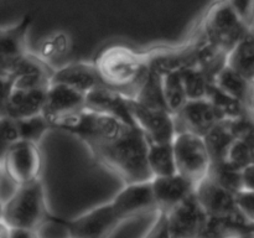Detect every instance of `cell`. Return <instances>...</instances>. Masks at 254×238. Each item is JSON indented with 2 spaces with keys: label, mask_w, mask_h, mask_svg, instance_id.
I'll use <instances>...</instances> for the list:
<instances>
[{
  "label": "cell",
  "mask_w": 254,
  "mask_h": 238,
  "mask_svg": "<svg viewBox=\"0 0 254 238\" xmlns=\"http://www.w3.org/2000/svg\"><path fill=\"white\" fill-rule=\"evenodd\" d=\"M131 99L143 104V106L149 107V108L168 111L165 98H164L163 77L148 69L145 77L143 78L141 83L139 84L138 89H136L135 94Z\"/></svg>",
  "instance_id": "cb8c5ba5"
},
{
  "label": "cell",
  "mask_w": 254,
  "mask_h": 238,
  "mask_svg": "<svg viewBox=\"0 0 254 238\" xmlns=\"http://www.w3.org/2000/svg\"><path fill=\"white\" fill-rule=\"evenodd\" d=\"M86 94L62 83H51L46 92L42 116L49 123L84 108Z\"/></svg>",
  "instance_id": "e0dca14e"
},
{
  "label": "cell",
  "mask_w": 254,
  "mask_h": 238,
  "mask_svg": "<svg viewBox=\"0 0 254 238\" xmlns=\"http://www.w3.org/2000/svg\"><path fill=\"white\" fill-rule=\"evenodd\" d=\"M0 170H1V164H0Z\"/></svg>",
  "instance_id": "60d3db41"
},
{
  "label": "cell",
  "mask_w": 254,
  "mask_h": 238,
  "mask_svg": "<svg viewBox=\"0 0 254 238\" xmlns=\"http://www.w3.org/2000/svg\"><path fill=\"white\" fill-rule=\"evenodd\" d=\"M14 88V77L0 72V117L4 116L5 104Z\"/></svg>",
  "instance_id": "836d02e7"
},
{
  "label": "cell",
  "mask_w": 254,
  "mask_h": 238,
  "mask_svg": "<svg viewBox=\"0 0 254 238\" xmlns=\"http://www.w3.org/2000/svg\"><path fill=\"white\" fill-rule=\"evenodd\" d=\"M2 207H4V203L0 201V220H2Z\"/></svg>",
  "instance_id": "ab89813d"
},
{
  "label": "cell",
  "mask_w": 254,
  "mask_h": 238,
  "mask_svg": "<svg viewBox=\"0 0 254 238\" xmlns=\"http://www.w3.org/2000/svg\"><path fill=\"white\" fill-rule=\"evenodd\" d=\"M176 173L197 185L207 176L211 159L203 138L196 134L181 131L176 133L173 140Z\"/></svg>",
  "instance_id": "5b68a950"
},
{
  "label": "cell",
  "mask_w": 254,
  "mask_h": 238,
  "mask_svg": "<svg viewBox=\"0 0 254 238\" xmlns=\"http://www.w3.org/2000/svg\"><path fill=\"white\" fill-rule=\"evenodd\" d=\"M129 98L121 92L112 89L107 86L98 87L88 92L84 98V108L92 112L111 116L119 119L126 124L135 126L130 111H129Z\"/></svg>",
  "instance_id": "2e32d148"
},
{
  "label": "cell",
  "mask_w": 254,
  "mask_h": 238,
  "mask_svg": "<svg viewBox=\"0 0 254 238\" xmlns=\"http://www.w3.org/2000/svg\"><path fill=\"white\" fill-rule=\"evenodd\" d=\"M148 165L153 178L176 174L173 143H148Z\"/></svg>",
  "instance_id": "d4e9b609"
},
{
  "label": "cell",
  "mask_w": 254,
  "mask_h": 238,
  "mask_svg": "<svg viewBox=\"0 0 254 238\" xmlns=\"http://www.w3.org/2000/svg\"><path fill=\"white\" fill-rule=\"evenodd\" d=\"M104 86L133 98L148 72L144 52L116 45L104 49L93 61Z\"/></svg>",
  "instance_id": "7a4b0ae2"
},
{
  "label": "cell",
  "mask_w": 254,
  "mask_h": 238,
  "mask_svg": "<svg viewBox=\"0 0 254 238\" xmlns=\"http://www.w3.org/2000/svg\"><path fill=\"white\" fill-rule=\"evenodd\" d=\"M227 66L242 74L254 84V27L252 26L243 39L231 50L227 56Z\"/></svg>",
  "instance_id": "44dd1931"
},
{
  "label": "cell",
  "mask_w": 254,
  "mask_h": 238,
  "mask_svg": "<svg viewBox=\"0 0 254 238\" xmlns=\"http://www.w3.org/2000/svg\"><path fill=\"white\" fill-rule=\"evenodd\" d=\"M180 73L183 77L188 99L206 98L208 87L213 81L205 72H202L197 67H191V68L184 69Z\"/></svg>",
  "instance_id": "f1b7e54d"
},
{
  "label": "cell",
  "mask_w": 254,
  "mask_h": 238,
  "mask_svg": "<svg viewBox=\"0 0 254 238\" xmlns=\"http://www.w3.org/2000/svg\"><path fill=\"white\" fill-rule=\"evenodd\" d=\"M34 231L36 238H72L66 220L50 215Z\"/></svg>",
  "instance_id": "f546056e"
},
{
  "label": "cell",
  "mask_w": 254,
  "mask_h": 238,
  "mask_svg": "<svg viewBox=\"0 0 254 238\" xmlns=\"http://www.w3.org/2000/svg\"><path fill=\"white\" fill-rule=\"evenodd\" d=\"M51 83L66 84L83 94L104 86L93 62H71L55 68Z\"/></svg>",
  "instance_id": "ac0fdd59"
},
{
  "label": "cell",
  "mask_w": 254,
  "mask_h": 238,
  "mask_svg": "<svg viewBox=\"0 0 254 238\" xmlns=\"http://www.w3.org/2000/svg\"><path fill=\"white\" fill-rule=\"evenodd\" d=\"M20 140L16 121L6 116L0 117V164L10 148Z\"/></svg>",
  "instance_id": "4dcf8cb0"
},
{
  "label": "cell",
  "mask_w": 254,
  "mask_h": 238,
  "mask_svg": "<svg viewBox=\"0 0 254 238\" xmlns=\"http://www.w3.org/2000/svg\"><path fill=\"white\" fill-rule=\"evenodd\" d=\"M66 222L72 238H108L122 223L111 202L92 208Z\"/></svg>",
  "instance_id": "7c38bea8"
},
{
  "label": "cell",
  "mask_w": 254,
  "mask_h": 238,
  "mask_svg": "<svg viewBox=\"0 0 254 238\" xmlns=\"http://www.w3.org/2000/svg\"><path fill=\"white\" fill-rule=\"evenodd\" d=\"M32 16L25 15L19 22L0 27V72L15 77L30 51L29 31Z\"/></svg>",
  "instance_id": "8992f818"
},
{
  "label": "cell",
  "mask_w": 254,
  "mask_h": 238,
  "mask_svg": "<svg viewBox=\"0 0 254 238\" xmlns=\"http://www.w3.org/2000/svg\"><path fill=\"white\" fill-rule=\"evenodd\" d=\"M169 238H198L207 213L198 203L195 192L176 207L163 215Z\"/></svg>",
  "instance_id": "30bf717a"
},
{
  "label": "cell",
  "mask_w": 254,
  "mask_h": 238,
  "mask_svg": "<svg viewBox=\"0 0 254 238\" xmlns=\"http://www.w3.org/2000/svg\"><path fill=\"white\" fill-rule=\"evenodd\" d=\"M202 138L210 155L211 163H218L226 159L228 149L235 141L236 136L231 129L230 120L222 119L215 124Z\"/></svg>",
  "instance_id": "7402d4cb"
},
{
  "label": "cell",
  "mask_w": 254,
  "mask_h": 238,
  "mask_svg": "<svg viewBox=\"0 0 254 238\" xmlns=\"http://www.w3.org/2000/svg\"><path fill=\"white\" fill-rule=\"evenodd\" d=\"M72 40L68 34L64 31H56L47 35L37 45L36 51H32L41 61L52 66L57 60H62L71 52Z\"/></svg>",
  "instance_id": "603a6c76"
},
{
  "label": "cell",
  "mask_w": 254,
  "mask_h": 238,
  "mask_svg": "<svg viewBox=\"0 0 254 238\" xmlns=\"http://www.w3.org/2000/svg\"><path fill=\"white\" fill-rule=\"evenodd\" d=\"M128 103L135 126L144 134L148 143H173L176 135L173 114L164 109L149 108L131 98Z\"/></svg>",
  "instance_id": "9c48e42d"
},
{
  "label": "cell",
  "mask_w": 254,
  "mask_h": 238,
  "mask_svg": "<svg viewBox=\"0 0 254 238\" xmlns=\"http://www.w3.org/2000/svg\"><path fill=\"white\" fill-rule=\"evenodd\" d=\"M235 238H254V233H251V232H243V233H241V235L236 236Z\"/></svg>",
  "instance_id": "f35d334b"
},
{
  "label": "cell",
  "mask_w": 254,
  "mask_h": 238,
  "mask_svg": "<svg viewBox=\"0 0 254 238\" xmlns=\"http://www.w3.org/2000/svg\"><path fill=\"white\" fill-rule=\"evenodd\" d=\"M163 91L166 108L175 116L189 101L180 72H173L163 76Z\"/></svg>",
  "instance_id": "484cf974"
},
{
  "label": "cell",
  "mask_w": 254,
  "mask_h": 238,
  "mask_svg": "<svg viewBox=\"0 0 254 238\" xmlns=\"http://www.w3.org/2000/svg\"><path fill=\"white\" fill-rule=\"evenodd\" d=\"M151 188H153L156 208L160 215L168 213L195 192V185L184 176L179 175L178 173L170 176L153 178Z\"/></svg>",
  "instance_id": "9a60e30c"
},
{
  "label": "cell",
  "mask_w": 254,
  "mask_h": 238,
  "mask_svg": "<svg viewBox=\"0 0 254 238\" xmlns=\"http://www.w3.org/2000/svg\"><path fill=\"white\" fill-rule=\"evenodd\" d=\"M10 235H11V227L4 220H0V238H10Z\"/></svg>",
  "instance_id": "8d00e7d4"
},
{
  "label": "cell",
  "mask_w": 254,
  "mask_h": 238,
  "mask_svg": "<svg viewBox=\"0 0 254 238\" xmlns=\"http://www.w3.org/2000/svg\"><path fill=\"white\" fill-rule=\"evenodd\" d=\"M195 196L208 216L225 218L238 223L247 222L237 207L236 193L218 185L208 176L196 185Z\"/></svg>",
  "instance_id": "8fae6325"
},
{
  "label": "cell",
  "mask_w": 254,
  "mask_h": 238,
  "mask_svg": "<svg viewBox=\"0 0 254 238\" xmlns=\"http://www.w3.org/2000/svg\"><path fill=\"white\" fill-rule=\"evenodd\" d=\"M242 190L254 191V163L242 169Z\"/></svg>",
  "instance_id": "e575fe53"
},
{
  "label": "cell",
  "mask_w": 254,
  "mask_h": 238,
  "mask_svg": "<svg viewBox=\"0 0 254 238\" xmlns=\"http://www.w3.org/2000/svg\"><path fill=\"white\" fill-rule=\"evenodd\" d=\"M251 27L228 0H217L206 10L196 30L206 41L228 55Z\"/></svg>",
  "instance_id": "3957f363"
},
{
  "label": "cell",
  "mask_w": 254,
  "mask_h": 238,
  "mask_svg": "<svg viewBox=\"0 0 254 238\" xmlns=\"http://www.w3.org/2000/svg\"><path fill=\"white\" fill-rule=\"evenodd\" d=\"M240 16L247 22L248 25L253 26L254 20V0H228Z\"/></svg>",
  "instance_id": "d6a6232c"
},
{
  "label": "cell",
  "mask_w": 254,
  "mask_h": 238,
  "mask_svg": "<svg viewBox=\"0 0 254 238\" xmlns=\"http://www.w3.org/2000/svg\"><path fill=\"white\" fill-rule=\"evenodd\" d=\"M221 112L208 101L202 99H189L178 114L174 116L176 133L188 131L203 136L215 124L222 120Z\"/></svg>",
  "instance_id": "4fadbf2b"
},
{
  "label": "cell",
  "mask_w": 254,
  "mask_h": 238,
  "mask_svg": "<svg viewBox=\"0 0 254 238\" xmlns=\"http://www.w3.org/2000/svg\"><path fill=\"white\" fill-rule=\"evenodd\" d=\"M47 89H24L14 87L5 104L4 116L19 120L41 114Z\"/></svg>",
  "instance_id": "d6986e66"
},
{
  "label": "cell",
  "mask_w": 254,
  "mask_h": 238,
  "mask_svg": "<svg viewBox=\"0 0 254 238\" xmlns=\"http://www.w3.org/2000/svg\"><path fill=\"white\" fill-rule=\"evenodd\" d=\"M111 203L121 222L134 218L141 213L158 211L151 188V180L127 183L126 187L114 196Z\"/></svg>",
  "instance_id": "5bb4252c"
},
{
  "label": "cell",
  "mask_w": 254,
  "mask_h": 238,
  "mask_svg": "<svg viewBox=\"0 0 254 238\" xmlns=\"http://www.w3.org/2000/svg\"><path fill=\"white\" fill-rule=\"evenodd\" d=\"M15 121H16L20 139L31 141V143L35 144H40V141L52 129L51 124L42 116V113L34 117H29V118L19 119V120Z\"/></svg>",
  "instance_id": "83f0119b"
},
{
  "label": "cell",
  "mask_w": 254,
  "mask_h": 238,
  "mask_svg": "<svg viewBox=\"0 0 254 238\" xmlns=\"http://www.w3.org/2000/svg\"><path fill=\"white\" fill-rule=\"evenodd\" d=\"M101 165L113 171L126 183L153 178L148 165V141L136 126H130L118 138L88 145Z\"/></svg>",
  "instance_id": "6da1fadb"
},
{
  "label": "cell",
  "mask_w": 254,
  "mask_h": 238,
  "mask_svg": "<svg viewBox=\"0 0 254 238\" xmlns=\"http://www.w3.org/2000/svg\"><path fill=\"white\" fill-rule=\"evenodd\" d=\"M49 215L40 178L19 185L2 207V220L11 228L35 230Z\"/></svg>",
  "instance_id": "277c9868"
},
{
  "label": "cell",
  "mask_w": 254,
  "mask_h": 238,
  "mask_svg": "<svg viewBox=\"0 0 254 238\" xmlns=\"http://www.w3.org/2000/svg\"><path fill=\"white\" fill-rule=\"evenodd\" d=\"M245 230H246V232L254 233V222H247V223H246Z\"/></svg>",
  "instance_id": "74e56055"
},
{
  "label": "cell",
  "mask_w": 254,
  "mask_h": 238,
  "mask_svg": "<svg viewBox=\"0 0 254 238\" xmlns=\"http://www.w3.org/2000/svg\"><path fill=\"white\" fill-rule=\"evenodd\" d=\"M148 69L161 77L197 66V41L193 35L176 46H161L144 51Z\"/></svg>",
  "instance_id": "ba28073f"
},
{
  "label": "cell",
  "mask_w": 254,
  "mask_h": 238,
  "mask_svg": "<svg viewBox=\"0 0 254 238\" xmlns=\"http://www.w3.org/2000/svg\"><path fill=\"white\" fill-rule=\"evenodd\" d=\"M236 203L247 222H254V191L241 190L236 193Z\"/></svg>",
  "instance_id": "1f68e13d"
},
{
  "label": "cell",
  "mask_w": 254,
  "mask_h": 238,
  "mask_svg": "<svg viewBox=\"0 0 254 238\" xmlns=\"http://www.w3.org/2000/svg\"><path fill=\"white\" fill-rule=\"evenodd\" d=\"M213 83L226 94L237 99L248 109H252L254 84L251 83L237 71L226 64L215 77Z\"/></svg>",
  "instance_id": "ffe728a7"
},
{
  "label": "cell",
  "mask_w": 254,
  "mask_h": 238,
  "mask_svg": "<svg viewBox=\"0 0 254 238\" xmlns=\"http://www.w3.org/2000/svg\"><path fill=\"white\" fill-rule=\"evenodd\" d=\"M1 169L16 185L40 178L42 171V154L39 144L17 140L5 154Z\"/></svg>",
  "instance_id": "52a82bcc"
},
{
  "label": "cell",
  "mask_w": 254,
  "mask_h": 238,
  "mask_svg": "<svg viewBox=\"0 0 254 238\" xmlns=\"http://www.w3.org/2000/svg\"><path fill=\"white\" fill-rule=\"evenodd\" d=\"M240 169L235 168L227 161H218V163H211L210 170L207 176L212 178L215 182L221 185L222 187L227 188L233 193H237L242 190V175Z\"/></svg>",
  "instance_id": "4316f807"
},
{
  "label": "cell",
  "mask_w": 254,
  "mask_h": 238,
  "mask_svg": "<svg viewBox=\"0 0 254 238\" xmlns=\"http://www.w3.org/2000/svg\"><path fill=\"white\" fill-rule=\"evenodd\" d=\"M10 238H36L34 230H25V228H11Z\"/></svg>",
  "instance_id": "d590c367"
}]
</instances>
